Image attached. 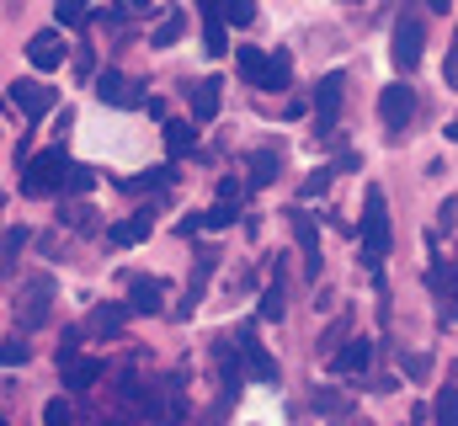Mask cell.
Segmentation results:
<instances>
[{"instance_id": "603a6c76", "label": "cell", "mask_w": 458, "mask_h": 426, "mask_svg": "<svg viewBox=\"0 0 458 426\" xmlns=\"http://www.w3.org/2000/svg\"><path fill=\"white\" fill-rule=\"evenodd\" d=\"M288 75H293V54L277 48L272 54V70H267V91H288Z\"/></svg>"}, {"instance_id": "f35d334b", "label": "cell", "mask_w": 458, "mask_h": 426, "mask_svg": "<svg viewBox=\"0 0 458 426\" xmlns=\"http://www.w3.org/2000/svg\"><path fill=\"white\" fill-rule=\"evenodd\" d=\"M362 160H357V149H342V160H336V171H357Z\"/></svg>"}, {"instance_id": "7c38bea8", "label": "cell", "mask_w": 458, "mask_h": 426, "mask_svg": "<svg viewBox=\"0 0 458 426\" xmlns=\"http://www.w3.org/2000/svg\"><path fill=\"white\" fill-rule=\"evenodd\" d=\"M27 59H32V70H59V64H64V43H59V32H54V27L32 32V43H27Z\"/></svg>"}, {"instance_id": "2e32d148", "label": "cell", "mask_w": 458, "mask_h": 426, "mask_svg": "<svg viewBox=\"0 0 458 426\" xmlns=\"http://www.w3.org/2000/svg\"><path fill=\"white\" fill-rule=\"evenodd\" d=\"M160 294H165L160 277H133V288H128V310H133V315H160V310H165Z\"/></svg>"}, {"instance_id": "5bb4252c", "label": "cell", "mask_w": 458, "mask_h": 426, "mask_svg": "<svg viewBox=\"0 0 458 426\" xmlns=\"http://www.w3.org/2000/svg\"><path fill=\"white\" fill-rule=\"evenodd\" d=\"M149 229H155V213H128V218H117L113 229H107V245H139V240H149Z\"/></svg>"}, {"instance_id": "d590c367", "label": "cell", "mask_w": 458, "mask_h": 426, "mask_svg": "<svg viewBox=\"0 0 458 426\" xmlns=\"http://www.w3.org/2000/svg\"><path fill=\"white\" fill-rule=\"evenodd\" d=\"M443 81H448V86L458 91V43L448 48V64H443Z\"/></svg>"}, {"instance_id": "484cf974", "label": "cell", "mask_w": 458, "mask_h": 426, "mask_svg": "<svg viewBox=\"0 0 458 426\" xmlns=\"http://www.w3.org/2000/svg\"><path fill=\"white\" fill-rule=\"evenodd\" d=\"M234 213H240V203H229V198H219L214 209L203 213V229H229V224H234Z\"/></svg>"}, {"instance_id": "4dcf8cb0", "label": "cell", "mask_w": 458, "mask_h": 426, "mask_svg": "<svg viewBox=\"0 0 458 426\" xmlns=\"http://www.w3.org/2000/svg\"><path fill=\"white\" fill-rule=\"evenodd\" d=\"M43 426H70V405L64 400H48L43 405Z\"/></svg>"}, {"instance_id": "ac0fdd59", "label": "cell", "mask_w": 458, "mask_h": 426, "mask_svg": "<svg viewBox=\"0 0 458 426\" xmlns=\"http://www.w3.org/2000/svg\"><path fill=\"white\" fill-rule=\"evenodd\" d=\"M182 27H187L182 5H165V11H160V21H155V32H149V48H171V43L182 38Z\"/></svg>"}, {"instance_id": "9c48e42d", "label": "cell", "mask_w": 458, "mask_h": 426, "mask_svg": "<svg viewBox=\"0 0 458 426\" xmlns=\"http://www.w3.org/2000/svg\"><path fill=\"white\" fill-rule=\"evenodd\" d=\"M54 102H59L54 86H38V81H16L11 86V106H21V117H43V112H54Z\"/></svg>"}, {"instance_id": "74e56055", "label": "cell", "mask_w": 458, "mask_h": 426, "mask_svg": "<svg viewBox=\"0 0 458 426\" xmlns=\"http://www.w3.org/2000/svg\"><path fill=\"white\" fill-rule=\"evenodd\" d=\"M427 368H432V362H427V357H421V352H416V357H405V373H416V379H421V373H427Z\"/></svg>"}, {"instance_id": "8fae6325", "label": "cell", "mask_w": 458, "mask_h": 426, "mask_svg": "<svg viewBox=\"0 0 458 426\" xmlns=\"http://www.w3.org/2000/svg\"><path fill=\"white\" fill-rule=\"evenodd\" d=\"M97 97H102L107 106H144V91H139L128 75H117V70L97 75Z\"/></svg>"}, {"instance_id": "1f68e13d", "label": "cell", "mask_w": 458, "mask_h": 426, "mask_svg": "<svg viewBox=\"0 0 458 426\" xmlns=\"http://www.w3.org/2000/svg\"><path fill=\"white\" fill-rule=\"evenodd\" d=\"M315 411H331V416H342L346 400H342V395H331V389H320V395H315Z\"/></svg>"}, {"instance_id": "4316f807", "label": "cell", "mask_w": 458, "mask_h": 426, "mask_svg": "<svg viewBox=\"0 0 458 426\" xmlns=\"http://www.w3.org/2000/svg\"><path fill=\"white\" fill-rule=\"evenodd\" d=\"M331 176H336V171H326V166H320L315 176H304V187H299V203H315V198L331 187Z\"/></svg>"}, {"instance_id": "60d3db41", "label": "cell", "mask_w": 458, "mask_h": 426, "mask_svg": "<svg viewBox=\"0 0 458 426\" xmlns=\"http://www.w3.org/2000/svg\"><path fill=\"white\" fill-rule=\"evenodd\" d=\"M448 139H458V117H454V128H448Z\"/></svg>"}, {"instance_id": "cb8c5ba5", "label": "cell", "mask_w": 458, "mask_h": 426, "mask_svg": "<svg viewBox=\"0 0 458 426\" xmlns=\"http://www.w3.org/2000/svg\"><path fill=\"white\" fill-rule=\"evenodd\" d=\"M54 16H59V27H81L91 16V0H54Z\"/></svg>"}, {"instance_id": "ab89813d", "label": "cell", "mask_w": 458, "mask_h": 426, "mask_svg": "<svg viewBox=\"0 0 458 426\" xmlns=\"http://www.w3.org/2000/svg\"><path fill=\"white\" fill-rule=\"evenodd\" d=\"M427 5H432V11H448V5H454V0H427Z\"/></svg>"}, {"instance_id": "30bf717a", "label": "cell", "mask_w": 458, "mask_h": 426, "mask_svg": "<svg viewBox=\"0 0 458 426\" xmlns=\"http://www.w3.org/2000/svg\"><path fill=\"white\" fill-rule=\"evenodd\" d=\"M240 357H245V368H250L256 384H277V362H272V352L256 341V330H240Z\"/></svg>"}, {"instance_id": "7402d4cb", "label": "cell", "mask_w": 458, "mask_h": 426, "mask_svg": "<svg viewBox=\"0 0 458 426\" xmlns=\"http://www.w3.org/2000/svg\"><path fill=\"white\" fill-rule=\"evenodd\" d=\"M277 166H283L277 149H256V155H250V187H267V182L277 176Z\"/></svg>"}, {"instance_id": "7bdbcfd3", "label": "cell", "mask_w": 458, "mask_h": 426, "mask_svg": "<svg viewBox=\"0 0 458 426\" xmlns=\"http://www.w3.org/2000/svg\"><path fill=\"white\" fill-rule=\"evenodd\" d=\"M133 5H139V11H144V5H149V0H133Z\"/></svg>"}, {"instance_id": "ba28073f", "label": "cell", "mask_w": 458, "mask_h": 426, "mask_svg": "<svg viewBox=\"0 0 458 426\" xmlns=\"http://www.w3.org/2000/svg\"><path fill=\"white\" fill-rule=\"evenodd\" d=\"M293 240H299V256H304V272L310 277H320V224H315V213H293Z\"/></svg>"}, {"instance_id": "ffe728a7", "label": "cell", "mask_w": 458, "mask_h": 426, "mask_svg": "<svg viewBox=\"0 0 458 426\" xmlns=\"http://www.w3.org/2000/svg\"><path fill=\"white\" fill-rule=\"evenodd\" d=\"M48 294H54L48 277H32V283H27V315H21V325H43V315H48Z\"/></svg>"}, {"instance_id": "f546056e", "label": "cell", "mask_w": 458, "mask_h": 426, "mask_svg": "<svg viewBox=\"0 0 458 426\" xmlns=\"http://www.w3.org/2000/svg\"><path fill=\"white\" fill-rule=\"evenodd\" d=\"M261 320H283V283H272L261 294Z\"/></svg>"}, {"instance_id": "f1b7e54d", "label": "cell", "mask_w": 458, "mask_h": 426, "mask_svg": "<svg viewBox=\"0 0 458 426\" xmlns=\"http://www.w3.org/2000/svg\"><path fill=\"white\" fill-rule=\"evenodd\" d=\"M21 245H27V229H5V277L16 272V256H21Z\"/></svg>"}, {"instance_id": "44dd1931", "label": "cell", "mask_w": 458, "mask_h": 426, "mask_svg": "<svg viewBox=\"0 0 458 426\" xmlns=\"http://www.w3.org/2000/svg\"><path fill=\"white\" fill-rule=\"evenodd\" d=\"M192 144H198V128H192V123H165V155H171V160L187 155Z\"/></svg>"}, {"instance_id": "4fadbf2b", "label": "cell", "mask_w": 458, "mask_h": 426, "mask_svg": "<svg viewBox=\"0 0 458 426\" xmlns=\"http://www.w3.org/2000/svg\"><path fill=\"white\" fill-rule=\"evenodd\" d=\"M59 373H64V389H97L107 379V362L102 357H70Z\"/></svg>"}, {"instance_id": "3957f363", "label": "cell", "mask_w": 458, "mask_h": 426, "mask_svg": "<svg viewBox=\"0 0 458 426\" xmlns=\"http://www.w3.org/2000/svg\"><path fill=\"white\" fill-rule=\"evenodd\" d=\"M421 43H427L421 16H416V11H405V16L394 21V43H389V59H394V70H400V75H411V70L421 64Z\"/></svg>"}, {"instance_id": "83f0119b", "label": "cell", "mask_w": 458, "mask_h": 426, "mask_svg": "<svg viewBox=\"0 0 458 426\" xmlns=\"http://www.w3.org/2000/svg\"><path fill=\"white\" fill-rule=\"evenodd\" d=\"M250 16H256L250 0H225V21L229 27H250Z\"/></svg>"}, {"instance_id": "b9f144b4", "label": "cell", "mask_w": 458, "mask_h": 426, "mask_svg": "<svg viewBox=\"0 0 458 426\" xmlns=\"http://www.w3.org/2000/svg\"><path fill=\"white\" fill-rule=\"evenodd\" d=\"M448 315H454V320H458V299H454V310H448Z\"/></svg>"}, {"instance_id": "5b68a950", "label": "cell", "mask_w": 458, "mask_h": 426, "mask_svg": "<svg viewBox=\"0 0 458 426\" xmlns=\"http://www.w3.org/2000/svg\"><path fill=\"white\" fill-rule=\"evenodd\" d=\"M411 112H416V91L400 81V86H384V97H378V117H384V128L389 133H400L405 123H411Z\"/></svg>"}, {"instance_id": "52a82bcc", "label": "cell", "mask_w": 458, "mask_h": 426, "mask_svg": "<svg viewBox=\"0 0 458 426\" xmlns=\"http://www.w3.org/2000/svg\"><path fill=\"white\" fill-rule=\"evenodd\" d=\"M198 11H203V48H208V59H225L229 54L225 5H219V0H198Z\"/></svg>"}, {"instance_id": "836d02e7", "label": "cell", "mask_w": 458, "mask_h": 426, "mask_svg": "<svg viewBox=\"0 0 458 426\" xmlns=\"http://www.w3.org/2000/svg\"><path fill=\"white\" fill-rule=\"evenodd\" d=\"M91 182H97V176H91L86 166H75V171H70V187H75V192H91Z\"/></svg>"}, {"instance_id": "d6986e66", "label": "cell", "mask_w": 458, "mask_h": 426, "mask_svg": "<svg viewBox=\"0 0 458 426\" xmlns=\"http://www.w3.org/2000/svg\"><path fill=\"white\" fill-rule=\"evenodd\" d=\"M128 315H133L128 304H97V310H91V320H86V330H91V336H117Z\"/></svg>"}, {"instance_id": "277c9868", "label": "cell", "mask_w": 458, "mask_h": 426, "mask_svg": "<svg viewBox=\"0 0 458 426\" xmlns=\"http://www.w3.org/2000/svg\"><path fill=\"white\" fill-rule=\"evenodd\" d=\"M342 70H331V75H320V86H315V128L320 133H336V112H342Z\"/></svg>"}, {"instance_id": "e0dca14e", "label": "cell", "mask_w": 458, "mask_h": 426, "mask_svg": "<svg viewBox=\"0 0 458 426\" xmlns=\"http://www.w3.org/2000/svg\"><path fill=\"white\" fill-rule=\"evenodd\" d=\"M368 362H373V341H368V336H352L342 352L331 357L336 373H368Z\"/></svg>"}, {"instance_id": "6da1fadb", "label": "cell", "mask_w": 458, "mask_h": 426, "mask_svg": "<svg viewBox=\"0 0 458 426\" xmlns=\"http://www.w3.org/2000/svg\"><path fill=\"white\" fill-rule=\"evenodd\" d=\"M384 256H389V209H384V187L373 182L362 198V261L373 277L384 272Z\"/></svg>"}, {"instance_id": "e575fe53", "label": "cell", "mask_w": 458, "mask_h": 426, "mask_svg": "<svg viewBox=\"0 0 458 426\" xmlns=\"http://www.w3.org/2000/svg\"><path fill=\"white\" fill-rule=\"evenodd\" d=\"M16 362H27V341H5V368H16Z\"/></svg>"}, {"instance_id": "d4e9b609", "label": "cell", "mask_w": 458, "mask_h": 426, "mask_svg": "<svg viewBox=\"0 0 458 426\" xmlns=\"http://www.w3.org/2000/svg\"><path fill=\"white\" fill-rule=\"evenodd\" d=\"M432 416H437V426H458V384H448V389L437 395V405H432Z\"/></svg>"}, {"instance_id": "8992f818", "label": "cell", "mask_w": 458, "mask_h": 426, "mask_svg": "<svg viewBox=\"0 0 458 426\" xmlns=\"http://www.w3.org/2000/svg\"><path fill=\"white\" fill-rule=\"evenodd\" d=\"M219 97H225V81L219 75H203L187 86V102H192V123H214L219 117Z\"/></svg>"}, {"instance_id": "9a60e30c", "label": "cell", "mask_w": 458, "mask_h": 426, "mask_svg": "<svg viewBox=\"0 0 458 426\" xmlns=\"http://www.w3.org/2000/svg\"><path fill=\"white\" fill-rule=\"evenodd\" d=\"M234 70H240V81H245V86L267 91V70H272V54H261V48H234Z\"/></svg>"}, {"instance_id": "8d00e7d4", "label": "cell", "mask_w": 458, "mask_h": 426, "mask_svg": "<svg viewBox=\"0 0 458 426\" xmlns=\"http://www.w3.org/2000/svg\"><path fill=\"white\" fill-rule=\"evenodd\" d=\"M240 192H245V187H240L234 176H225V182H219V198H229V203H240Z\"/></svg>"}, {"instance_id": "d6a6232c", "label": "cell", "mask_w": 458, "mask_h": 426, "mask_svg": "<svg viewBox=\"0 0 458 426\" xmlns=\"http://www.w3.org/2000/svg\"><path fill=\"white\" fill-rule=\"evenodd\" d=\"M75 346H81V330H64V341H59V368H64L70 357H81Z\"/></svg>"}, {"instance_id": "7a4b0ae2", "label": "cell", "mask_w": 458, "mask_h": 426, "mask_svg": "<svg viewBox=\"0 0 458 426\" xmlns=\"http://www.w3.org/2000/svg\"><path fill=\"white\" fill-rule=\"evenodd\" d=\"M70 171H75V160L64 155V144H54V149L32 155V160L21 166V192H27V198H48V192H59V187H70Z\"/></svg>"}]
</instances>
